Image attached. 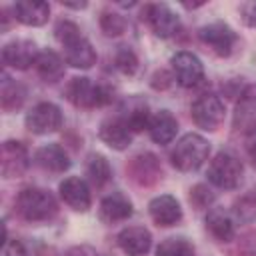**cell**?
Listing matches in <instances>:
<instances>
[{
  "label": "cell",
  "mask_w": 256,
  "mask_h": 256,
  "mask_svg": "<svg viewBox=\"0 0 256 256\" xmlns=\"http://www.w3.org/2000/svg\"><path fill=\"white\" fill-rule=\"evenodd\" d=\"M54 36L64 46V60L72 68H90L96 62V52L92 44L80 34L74 22L60 20L54 28Z\"/></svg>",
  "instance_id": "1"
},
{
  "label": "cell",
  "mask_w": 256,
  "mask_h": 256,
  "mask_svg": "<svg viewBox=\"0 0 256 256\" xmlns=\"http://www.w3.org/2000/svg\"><path fill=\"white\" fill-rule=\"evenodd\" d=\"M16 208L30 222L50 220L58 212V204L54 196L48 190H42L36 186H28L20 190V194L16 196Z\"/></svg>",
  "instance_id": "2"
},
{
  "label": "cell",
  "mask_w": 256,
  "mask_h": 256,
  "mask_svg": "<svg viewBox=\"0 0 256 256\" xmlns=\"http://www.w3.org/2000/svg\"><path fill=\"white\" fill-rule=\"evenodd\" d=\"M208 154H210V144L200 134L190 132L176 142L170 154V160L178 170L192 172V170H198L208 160Z\"/></svg>",
  "instance_id": "3"
},
{
  "label": "cell",
  "mask_w": 256,
  "mask_h": 256,
  "mask_svg": "<svg viewBox=\"0 0 256 256\" xmlns=\"http://www.w3.org/2000/svg\"><path fill=\"white\" fill-rule=\"evenodd\" d=\"M66 98L78 108H98L112 102V90L94 84L90 78H72L66 86Z\"/></svg>",
  "instance_id": "4"
},
{
  "label": "cell",
  "mask_w": 256,
  "mask_h": 256,
  "mask_svg": "<svg viewBox=\"0 0 256 256\" xmlns=\"http://www.w3.org/2000/svg\"><path fill=\"white\" fill-rule=\"evenodd\" d=\"M208 180L224 190H232L242 180V162L232 152H218L208 166Z\"/></svg>",
  "instance_id": "5"
},
{
  "label": "cell",
  "mask_w": 256,
  "mask_h": 256,
  "mask_svg": "<svg viewBox=\"0 0 256 256\" xmlns=\"http://www.w3.org/2000/svg\"><path fill=\"white\" fill-rule=\"evenodd\" d=\"M198 38L218 56H230L236 46L234 30L224 22H212L198 30Z\"/></svg>",
  "instance_id": "6"
},
{
  "label": "cell",
  "mask_w": 256,
  "mask_h": 256,
  "mask_svg": "<svg viewBox=\"0 0 256 256\" xmlns=\"http://www.w3.org/2000/svg\"><path fill=\"white\" fill-rule=\"evenodd\" d=\"M192 120L204 130H216L224 120V102L214 94H204L192 104Z\"/></svg>",
  "instance_id": "7"
},
{
  "label": "cell",
  "mask_w": 256,
  "mask_h": 256,
  "mask_svg": "<svg viewBox=\"0 0 256 256\" xmlns=\"http://www.w3.org/2000/svg\"><path fill=\"white\" fill-rule=\"evenodd\" d=\"M62 126V112L52 102H40L26 114V128L34 134L56 132Z\"/></svg>",
  "instance_id": "8"
},
{
  "label": "cell",
  "mask_w": 256,
  "mask_h": 256,
  "mask_svg": "<svg viewBox=\"0 0 256 256\" xmlns=\"http://www.w3.org/2000/svg\"><path fill=\"white\" fill-rule=\"evenodd\" d=\"M170 62H172L174 78L180 86L194 88L202 82L204 68H202V62L198 60V56H194L192 52H176Z\"/></svg>",
  "instance_id": "9"
},
{
  "label": "cell",
  "mask_w": 256,
  "mask_h": 256,
  "mask_svg": "<svg viewBox=\"0 0 256 256\" xmlns=\"http://www.w3.org/2000/svg\"><path fill=\"white\" fill-rule=\"evenodd\" d=\"M30 164V156H28V150L22 142H16V140H6L2 144V150H0V172L4 178H16L20 174L26 172Z\"/></svg>",
  "instance_id": "10"
},
{
  "label": "cell",
  "mask_w": 256,
  "mask_h": 256,
  "mask_svg": "<svg viewBox=\"0 0 256 256\" xmlns=\"http://www.w3.org/2000/svg\"><path fill=\"white\" fill-rule=\"evenodd\" d=\"M234 128L242 134L256 132V84H248L236 102L234 108Z\"/></svg>",
  "instance_id": "11"
},
{
  "label": "cell",
  "mask_w": 256,
  "mask_h": 256,
  "mask_svg": "<svg viewBox=\"0 0 256 256\" xmlns=\"http://www.w3.org/2000/svg\"><path fill=\"white\" fill-rule=\"evenodd\" d=\"M126 170H128V176H130L136 184H140V186H152V184H156V182L160 180V176H162L160 160H158L154 154H150V152H144V154L134 156V158L128 162Z\"/></svg>",
  "instance_id": "12"
},
{
  "label": "cell",
  "mask_w": 256,
  "mask_h": 256,
  "mask_svg": "<svg viewBox=\"0 0 256 256\" xmlns=\"http://www.w3.org/2000/svg\"><path fill=\"white\" fill-rule=\"evenodd\" d=\"M142 18H146V22L154 30V34L160 36V38H170L180 28L178 16L166 4H150V6H146V10L142 12Z\"/></svg>",
  "instance_id": "13"
},
{
  "label": "cell",
  "mask_w": 256,
  "mask_h": 256,
  "mask_svg": "<svg viewBox=\"0 0 256 256\" xmlns=\"http://www.w3.org/2000/svg\"><path fill=\"white\" fill-rule=\"evenodd\" d=\"M36 44L30 40H14L2 48V62L14 70H26L38 60Z\"/></svg>",
  "instance_id": "14"
},
{
  "label": "cell",
  "mask_w": 256,
  "mask_h": 256,
  "mask_svg": "<svg viewBox=\"0 0 256 256\" xmlns=\"http://www.w3.org/2000/svg\"><path fill=\"white\" fill-rule=\"evenodd\" d=\"M148 212H150V218L158 226H174L182 220V208H180L178 200L170 194L156 196L148 204Z\"/></svg>",
  "instance_id": "15"
},
{
  "label": "cell",
  "mask_w": 256,
  "mask_h": 256,
  "mask_svg": "<svg viewBox=\"0 0 256 256\" xmlns=\"http://www.w3.org/2000/svg\"><path fill=\"white\" fill-rule=\"evenodd\" d=\"M100 138L104 144H108L110 148L114 150H124L130 146L132 142V130L128 128V124L124 122L122 116H116V118H108L100 124V130H98Z\"/></svg>",
  "instance_id": "16"
},
{
  "label": "cell",
  "mask_w": 256,
  "mask_h": 256,
  "mask_svg": "<svg viewBox=\"0 0 256 256\" xmlns=\"http://www.w3.org/2000/svg\"><path fill=\"white\" fill-rule=\"evenodd\" d=\"M118 246L128 256H144L152 246V234L144 226H128L118 234Z\"/></svg>",
  "instance_id": "17"
},
{
  "label": "cell",
  "mask_w": 256,
  "mask_h": 256,
  "mask_svg": "<svg viewBox=\"0 0 256 256\" xmlns=\"http://www.w3.org/2000/svg\"><path fill=\"white\" fill-rule=\"evenodd\" d=\"M60 196L62 200L78 212H86L90 208V190L88 184L78 178V176H70L60 184Z\"/></svg>",
  "instance_id": "18"
},
{
  "label": "cell",
  "mask_w": 256,
  "mask_h": 256,
  "mask_svg": "<svg viewBox=\"0 0 256 256\" xmlns=\"http://www.w3.org/2000/svg\"><path fill=\"white\" fill-rule=\"evenodd\" d=\"M12 12L14 18L26 26H42L50 16V6L42 0H18Z\"/></svg>",
  "instance_id": "19"
},
{
  "label": "cell",
  "mask_w": 256,
  "mask_h": 256,
  "mask_svg": "<svg viewBox=\"0 0 256 256\" xmlns=\"http://www.w3.org/2000/svg\"><path fill=\"white\" fill-rule=\"evenodd\" d=\"M36 164L48 172H64L70 168V158L66 154V150L58 144H48V146H42L38 152H36Z\"/></svg>",
  "instance_id": "20"
},
{
  "label": "cell",
  "mask_w": 256,
  "mask_h": 256,
  "mask_svg": "<svg viewBox=\"0 0 256 256\" xmlns=\"http://www.w3.org/2000/svg\"><path fill=\"white\" fill-rule=\"evenodd\" d=\"M132 216V204L126 196L122 194H110L106 196L102 202H100V218L108 224H114V222H122L126 218Z\"/></svg>",
  "instance_id": "21"
},
{
  "label": "cell",
  "mask_w": 256,
  "mask_h": 256,
  "mask_svg": "<svg viewBox=\"0 0 256 256\" xmlns=\"http://www.w3.org/2000/svg\"><path fill=\"white\" fill-rule=\"evenodd\" d=\"M176 130H178V122H176V118L168 110H160L158 114H154L150 118L148 132H150V138L156 144L172 142V138L176 136Z\"/></svg>",
  "instance_id": "22"
},
{
  "label": "cell",
  "mask_w": 256,
  "mask_h": 256,
  "mask_svg": "<svg viewBox=\"0 0 256 256\" xmlns=\"http://www.w3.org/2000/svg\"><path fill=\"white\" fill-rule=\"evenodd\" d=\"M206 228H208V232L218 242H230L234 238V222L220 208H214V210L208 212V216H206Z\"/></svg>",
  "instance_id": "23"
},
{
  "label": "cell",
  "mask_w": 256,
  "mask_h": 256,
  "mask_svg": "<svg viewBox=\"0 0 256 256\" xmlns=\"http://www.w3.org/2000/svg\"><path fill=\"white\" fill-rule=\"evenodd\" d=\"M36 72L44 82H58L64 76V64L60 60V56L52 50H44L38 54L36 60Z\"/></svg>",
  "instance_id": "24"
},
{
  "label": "cell",
  "mask_w": 256,
  "mask_h": 256,
  "mask_svg": "<svg viewBox=\"0 0 256 256\" xmlns=\"http://www.w3.org/2000/svg\"><path fill=\"white\" fill-rule=\"evenodd\" d=\"M26 98V90L22 84H18L16 80L8 78V74H2V88H0V102L2 108L6 112L10 110H18L24 104Z\"/></svg>",
  "instance_id": "25"
},
{
  "label": "cell",
  "mask_w": 256,
  "mask_h": 256,
  "mask_svg": "<svg viewBox=\"0 0 256 256\" xmlns=\"http://www.w3.org/2000/svg\"><path fill=\"white\" fill-rule=\"evenodd\" d=\"M86 172H88V176H90V180H92V184L94 186H104L108 180H110V164H108V160L102 156V154H92L90 158H88V162H86Z\"/></svg>",
  "instance_id": "26"
},
{
  "label": "cell",
  "mask_w": 256,
  "mask_h": 256,
  "mask_svg": "<svg viewBox=\"0 0 256 256\" xmlns=\"http://www.w3.org/2000/svg\"><path fill=\"white\" fill-rule=\"evenodd\" d=\"M42 246L36 240L14 238L4 242V256H40Z\"/></svg>",
  "instance_id": "27"
},
{
  "label": "cell",
  "mask_w": 256,
  "mask_h": 256,
  "mask_svg": "<svg viewBox=\"0 0 256 256\" xmlns=\"http://www.w3.org/2000/svg\"><path fill=\"white\" fill-rule=\"evenodd\" d=\"M122 118H124V122L128 124V128L132 132H140L142 128H148L152 116H150L148 106L144 102H136L134 106H128V112Z\"/></svg>",
  "instance_id": "28"
},
{
  "label": "cell",
  "mask_w": 256,
  "mask_h": 256,
  "mask_svg": "<svg viewBox=\"0 0 256 256\" xmlns=\"http://www.w3.org/2000/svg\"><path fill=\"white\" fill-rule=\"evenodd\" d=\"M156 256H194V248L186 238H166L158 244Z\"/></svg>",
  "instance_id": "29"
},
{
  "label": "cell",
  "mask_w": 256,
  "mask_h": 256,
  "mask_svg": "<svg viewBox=\"0 0 256 256\" xmlns=\"http://www.w3.org/2000/svg\"><path fill=\"white\" fill-rule=\"evenodd\" d=\"M114 64H116V68H118L122 74H126V76H132V74H136V70H138V58H136L134 50L128 48V46H120V48L116 50V54H114Z\"/></svg>",
  "instance_id": "30"
},
{
  "label": "cell",
  "mask_w": 256,
  "mask_h": 256,
  "mask_svg": "<svg viewBox=\"0 0 256 256\" xmlns=\"http://www.w3.org/2000/svg\"><path fill=\"white\" fill-rule=\"evenodd\" d=\"M100 28L106 36H120L126 30V20H124V16H120L116 12H102Z\"/></svg>",
  "instance_id": "31"
},
{
  "label": "cell",
  "mask_w": 256,
  "mask_h": 256,
  "mask_svg": "<svg viewBox=\"0 0 256 256\" xmlns=\"http://www.w3.org/2000/svg\"><path fill=\"white\" fill-rule=\"evenodd\" d=\"M234 212H236V216L240 220H246V222L254 220L256 218V190H252V192L244 194L242 198H238L236 204H234Z\"/></svg>",
  "instance_id": "32"
},
{
  "label": "cell",
  "mask_w": 256,
  "mask_h": 256,
  "mask_svg": "<svg viewBox=\"0 0 256 256\" xmlns=\"http://www.w3.org/2000/svg\"><path fill=\"white\" fill-rule=\"evenodd\" d=\"M190 202H192L194 208L204 210V208H208L214 202V194H212V190L206 184H196L190 190Z\"/></svg>",
  "instance_id": "33"
},
{
  "label": "cell",
  "mask_w": 256,
  "mask_h": 256,
  "mask_svg": "<svg viewBox=\"0 0 256 256\" xmlns=\"http://www.w3.org/2000/svg\"><path fill=\"white\" fill-rule=\"evenodd\" d=\"M236 250L240 256H256V230L244 232L236 242Z\"/></svg>",
  "instance_id": "34"
},
{
  "label": "cell",
  "mask_w": 256,
  "mask_h": 256,
  "mask_svg": "<svg viewBox=\"0 0 256 256\" xmlns=\"http://www.w3.org/2000/svg\"><path fill=\"white\" fill-rule=\"evenodd\" d=\"M240 16L246 26H256V2H244L240 6Z\"/></svg>",
  "instance_id": "35"
},
{
  "label": "cell",
  "mask_w": 256,
  "mask_h": 256,
  "mask_svg": "<svg viewBox=\"0 0 256 256\" xmlns=\"http://www.w3.org/2000/svg\"><path fill=\"white\" fill-rule=\"evenodd\" d=\"M172 84V76L166 72V70H158L154 76H152V86L156 88V90H164V88H168Z\"/></svg>",
  "instance_id": "36"
},
{
  "label": "cell",
  "mask_w": 256,
  "mask_h": 256,
  "mask_svg": "<svg viewBox=\"0 0 256 256\" xmlns=\"http://www.w3.org/2000/svg\"><path fill=\"white\" fill-rule=\"evenodd\" d=\"M64 256H92V254H90L86 248H70Z\"/></svg>",
  "instance_id": "37"
},
{
  "label": "cell",
  "mask_w": 256,
  "mask_h": 256,
  "mask_svg": "<svg viewBox=\"0 0 256 256\" xmlns=\"http://www.w3.org/2000/svg\"><path fill=\"white\" fill-rule=\"evenodd\" d=\"M62 6H66V8H76V10H80V8H86V2H64V0H62Z\"/></svg>",
  "instance_id": "38"
},
{
  "label": "cell",
  "mask_w": 256,
  "mask_h": 256,
  "mask_svg": "<svg viewBox=\"0 0 256 256\" xmlns=\"http://www.w3.org/2000/svg\"><path fill=\"white\" fill-rule=\"evenodd\" d=\"M248 154H250L252 164L256 166V140H254V142H250V146H248Z\"/></svg>",
  "instance_id": "39"
}]
</instances>
